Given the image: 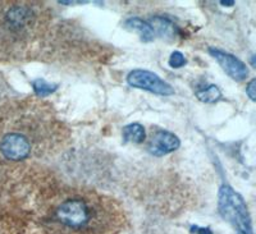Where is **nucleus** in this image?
I'll use <instances>...</instances> for the list:
<instances>
[{"instance_id":"1","label":"nucleus","mask_w":256,"mask_h":234,"mask_svg":"<svg viewBox=\"0 0 256 234\" xmlns=\"http://www.w3.org/2000/svg\"><path fill=\"white\" fill-rule=\"evenodd\" d=\"M52 222L63 229L78 233L86 230L94 219V210L90 204L81 197L66 198L56 206L52 215Z\"/></svg>"},{"instance_id":"2","label":"nucleus","mask_w":256,"mask_h":234,"mask_svg":"<svg viewBox=\"0 0 256 234\" xmlns=\"http://www.w3.org/2000/svg\"><path fill=\"white\" fill-rule=\"evenodd\" d=\"M218 210L224 220H227L238 230L240 234H254L250 212L242 196L230 186L223 184L219 190Z\"/></svg>"},{"instance_id":"3","label":"nucleus","mask_w":256,"mask_h":234,"mask_svg":"<svg viewBox=\"0 0 256 234\" xmlns=\"http://www.w3.org/2000/svg\"><path fill=\"white\" fill-rule=\"evenodd\" d=\"M127 84L134 88H140L160 96H172L176 92L174 88L168 82L162 80L156 73L145 70H134L128 73Z\"/></svg>"},{"instance_id":"4","label":"nucleus","mask_w":256,"mask_h":234,"mask_svg":"<svg viewBox=\"0 0 256 234\" xmlns=\"http://www.w3.org/2000/svg\"><path fill=\"white\" fill-rule=\"evenodd\" d=\"M35 12L24 4H14L10 6L4 13L3 24L4 27L12 34H20L31 28L35 24Z\"/></svg>"},{"instance_id":"5","label":"nucleus","mask_w":256,"mask_h":234,"mask_svg":"<svg viewBox=\"0 0 256 234\" xmlns=\"http://www.w3.org/2000/svg\"><path fill=\"white\" fill-rule=\"evenodd\" d=\"M0 152L12 162H20L31 155V144L28 138L17 132L6 133L0 140Z\"/></svg>"},{"instance_id":"6","label":"nucleus","mask_w":256,"mask_h":234,"mask_svg":"<svg viewBox=\"0 0 256 234\" xmlns=\"http://www.w3.org/2000/svg\"><path fill=\"white\" fill-rule=\"evenodd\" d=\"M209 54L218 62L222 70L227 73L234 81H244L248 76V70L246 64L240 60L237 56L224 52V50L216 49V48H209Z\"/></svg>"},{"instance_id":"7","label":"nucleus","mask_w":256,"mask_h":234,"mask_svg":"<svg viewBox=\"0 0 256 234\" xmlns=\"http://www.w3.org/2000/svg\"><path fill=\"white\" fill-rule=\"evenodd\" d=\"M180 146V141L174 133L169 130H158L152 133V138L148 141V151L152 156H164L173 152Z\"/></svg>"},{"instance_id":"8","label":"nucleus","mask_w":256,"mask_h":234,"mask_svg":"<svg viewBox=\"0 0 256 234\" xmlns=\"http://www.w3.org/2000/svg\"><path fill=\"white\" fill-rule=\"evenodd\" d=\"M123 26L128 31L138 34V36H140L144 42H150V41H152L155 38V32L152 30V27L150 26V24L138 17L128 18Z\"/></svg>"},{"instance_id":"9","label":"nucleus","mask_w":256,"mask_h":234,"mask_svg":"<svg viewBox=\"0 0 256 234\" xmlns=\"http://www.w3.org/2000/svg\"><path fill=\"white\" fill-rule=\"evenodd\" d=\"M150 26L152 27L155 34H159L160 36H166V38H174L177 34V26L173 24L169 18L163 17V16H155L150 20Z\"/></svg>"},{"instance_id":"10","label":"nucleus","mask_w":256,"mask_h":234,"mask_svg":"<svg viewBox=\"0 0 256 234\" xmlns=\"http://www.w3.org/2000/svg\"><path fill=\"white\" fill-rule=\"evenodd\" d=\"M122 137L127 144H142L146 138L145 128L140 123H131L123 127Z\"/></svg>"},{"instance_id":"11","label":"nucleus","mask_w":256,"mask_h":234,"mask_svg":"<svg viewBox=\"0 0 256 234\" xmlns=\"http://www.w3.org/2000/svg\"><path fill=\"white\" fill-rule=\"evenodd\" d=\"M196 98L202 102H216L222 98V94L216 84H209L206 87H202L196 91Z\"/></svg>"},{"instance_id":"12","label":"nucleus","mask_w":256,"mask_h":234,"mask_svg":"<svg viewBox=\"0 0 256 234\" xmlns=\"http://www.w3.org/2000/svg\"><path fill=\"white\" fill-rule=\"evenodd\" d=\"M32 88H34V92L36 95L45 98V96H49L56 92L58 90V84H49V82L45 81L44 78H36L35 81L32 82Z\"/></svg>"},{"instance_id":"13","label":"nucleus","mask_w":256,"mask_h":234,"mask_svg":"<svg viewBox=\"0 0 256 234\" xmlns=\"http://www.w3.org/2000/svg\"><path fill=\"white\" fill-rule=\"evenodd\" d=\"M169 66H172V68H182L184 66L187 64V59L184 54L180 52H173L169 56V60H168Z\"/></svg>"},{"instance_id":"14","label":"nucleus","mask_w":256,"mask_h":234,"mask_svg":"<svg viewBox=\"0 0 256 234\" xmlns=\"http://www.w3.org/2000/svg\"><path fill=\"white\" fill-rule=\"evenodd\" d=\"M255 84H256V80L255 78H252V80L248 82V86H246V94H248V96L250 98L251 102H255Z\"/></svg>"},{"instance_id":"15","label":"nucleus","mask_w":256,"mask_h":234,"mask_svg":"<svg viewBox=\"0 0 256 234\" xmlns=\"http://www.w3.org/2000/svg\"><path fill=\"white\" fill-rule=\"evenodd\" d=\"M191 232L196 234H212V232L209 228H198V226H192Z\"/></svg>"},{"instance_id":"16","label":"nucleus","mask_w":256,"mask_h":234,"mask_svg":"<svg viewBox=\"0 0 256 234\" xmlns=\"http://www.w3.org/2000/svg\"><path fill=\"white\" fill-rule=\"evenodd\" d=\"M220 4L224 6H232L234 4V2H220Z\"/></svg>"},{"instance_id":"17","label":"nucleus","mask_w":256,"mask_h":234,"mask_svg":"<svg viewBox=\"0 0 256 234\" xmlns=\"http://www.w3.org/2000/svg\"><path fill=\"white\" fill-rule=\"evenodd\" d=\"M251 64H252V66H255V55H252V58H251Z\"/></svg>"}]
</instances>
